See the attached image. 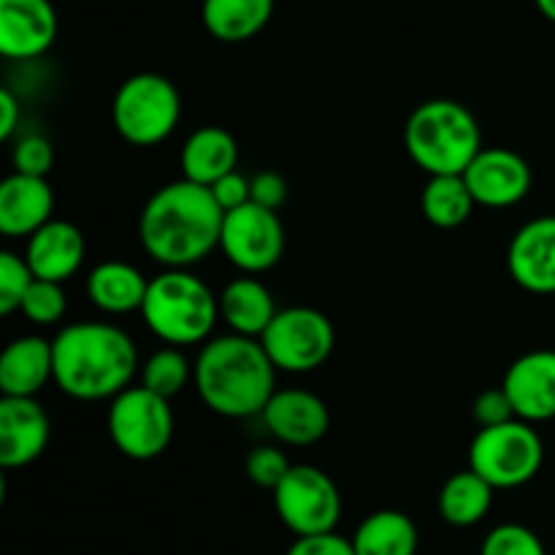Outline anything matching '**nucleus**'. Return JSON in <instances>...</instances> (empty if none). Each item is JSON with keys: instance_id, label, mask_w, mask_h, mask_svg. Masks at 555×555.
Returning a JSON list of instances; mask_svg holds the SVG:
<instances>
[{"instance_id": "nucleus-1", "label": "nucleus", "mask_w": 555, "mask_h": 555, "mask_svg": "<svg viewBox=\"0 0 555 555\" xmlns=\"http://www.w3.org/2000/svg\"><path fill=\"white\" fill-rule=\"evenodd\" d=\"M225 211L206 184L177 179L146 198L139 217L144 253L163 269H193L220 249Z\"/></svg>"}, {"instance_id": "nucleus-2", "label": "nucleus", "mask_w": 555, "mask_h": 555, "mask_svg": "<svg viewBox=\"0 0 555 555\" xmlns=\"http://www.w3.org/2000/svg\"><path fill=\"white\" fill-rule=\"evenodd\" d=\"M54 385L76 401H112L133 385V339L112 323H70L52 339Z\"/></svg>"}, {"instance_id": "nucleus-3", "label": "nucleus", "mask_w": 555, "mask_h": 555, "mask_svg": "<svg viewBox=\"0 0 555 555\" xmlns=\"http://www.w3.org/2000/svg\"><path fill=\"white\" fill-rule=\"evenodd\" d=\"M193 379L206 410L244 421L260 415L274 396L276 366L260 339L231 331L201 345Z\"/></svg>"}, {"instance_id": "nucleus-4", "label": "nucleus", "mask_w": 555, "mask_h": 555, "mask_svg": "<svg viewBox=\"0 0 555 555\" xmlns=\"http://www.w3.org/2000/svg\"><path fill=\"white\" fill-rule=\"evenodd\" d=\"M141 318L163 345H204L215 336L220 296L190 269H166L150 280Z\"/></svg>"}, {"instance_id": "nucleus-5", "label": "nucleus", "mask_w": 555, "mask_h": 555, "mask_svg": "<svg viewBox=\"0 0 555 555\" xmlns=\"http://www.w3.org/2000/svg\"><path fill=\"white\" fill-rule=\"evenodd\" d=\"M404 150L428 177L464 173L482 150L480 122L464 103L434 98L406 117Z\"/></svg>"}, {"instance_id": "nucleus-6", "label": "nucleus", "mask_w": 555, "mask_h": 555, "mask_svg": "<svg viewBox=\"0 0 555 555\" xmlns=\"http://www.w3.org/2000/svg\"><path fill=\"white\" fill-rule=\"evenodd\" d=\"M112 119L130 146L163 144L182 119V95L177 85L160 74H133L114 92Z\"/></svg>"}, {"instance_id": "nucleus-7", "label": "nucleus", "mask_w": 555, "mask_h": 555, "mask_svg": "<svg viewBox=\"0 0 555 555\" xmlns=\"http://www.w3.org/2000/svg\"><path fill=\"white\" fill-rule=\"evenodd\" d=\"M545 464V442L534 423L520 417L502 426L480 428L469 444V469L486 477L496 491H513L540 475Z\"/></svg>"}, {"instance_id": "nucleus-8", "label": "nucleus", "mask_w": 555, "mask_h": 555, "mask_svg": "<svg viewBox=\"0 0 555 555\" xmlns=\"http://www.w3.org/2000/svg\"><path fill=\"white\" fill-rule=\"evenodd\" d=\"M108 437L130 461H152L173 439L171 399L152 393L144 385H130L108 404Z\"/></svg>"}, {"instance_id": "nucleus-9", "label": "nucleus", "mask_w": 555, "mask_h": 555, "mask_svg": "<svg viewBox=\"0 0 555 555\" xmlns=\"http://www.w3.org/2000/svg\"><path fill=\"white\" fill-rule=\"evenodd\" d=\"M276 372L309 374L325 366L336 347V331L328 314L312 307L280 309L260 336Z\"/></svg>"}, {"instance_id": "nucleus-10", "label": "nucleus", "mask_w": 555, "mask_h": 555, "mask_svg": "<svg viewBox=\"0 0 555 555\" xmlns=\"http://www.w3.org/2000/svg\"><path fill=\"white\" fill-rule=\"evenodd\" d=\"M282 524L296 537L336 531L341 518V493L331 475L312 464L291 466L280 486L271 491Z\"/></svg>"}, {"instance_id": "nucleus-11", "label": "nucleus", "mask_w": 555, "mask_h": 555, "mask_svg": "<svg viewBox=\"0 0 555 555\" xmlns=\"http://www.w3.org/2000/svg\"><path fill=\"white\" fill-rule=\"evenodd\" d=\"M220 253L242 274L255 276L271 271L285 255V225H282L280 215L255 201L225 211Z\"/></svg>"}, {"instance_id": "nucleus-12", "label": "nucleus", "mask_w": 555, "mask_h": 555, "mask_svg": "<svg viewBox=\"0 0 555 555\" xmlns=\"http://www.w3.org/2000/svg\"><path fill=\"white\" fill-rule=\"evenodd\" d=\"M477 206L509 209L531 193V166L524 155L507 146H482L464 171Z\"/></svg>"}, {"instance_id": "nucleus-13", "label": "nucleus", "mask_w": 555, "mask_h": 555, "mask_svg": "<svg viewBox=\"0 0 555 555\" xmlns=\"http://www.w3.org/2000/svg\"><path fill=\"white\" fill-rule=\"evenodd\" d=\"M260 417L271 437L287 448L318 444L331 428V412L325 401L304 388L274 390Z\"/></svg>"}, {"instance_id": "nucleus-14", "label": "nucleus", "mask_w": 555, "mask_h": 555, "mask_svg": "<svg viewBox=\"0 0 555 555\" xmlns=\"http://www.w3.org/2000/svg\"><path fill=\"white\" fill-rule=\"evenodd\" d=\"M507 271L518 287L534 296L555 293V215L520 225L507 247Z\"/></svg>"}, {"instance_id": "nucleus-15", "label": "nucleus", "mask_w": 555, "mask_h": 555, "mask_svg": "<svg viewBox=\"0 0 555 555\" xmlns=\"http://www.w3.org/2000/svg\"><path fill=\"white\" fill-rule=\"evenodd\" d=\"M52 437L47 410L36 399L3 396L0 399V466L22 469L38 461Z\"/></svg>"}, {"instance_id": "nucleus-16", "label": "nucleus", "mask_w": 555, "mask_h": 555, "mask_svg": "<svg viewBox=\"0 0 555 555\" xmlns=\"http://www.w3.org/2000/svg\"><path fill=\"white\" fill-rule=\"evenodd\" d=\"M57 38L52 0H0V54L9 60H36Z\"/></svg>"}, {"instance_id": "nucleus-17", "label": "nucleus", "mask_w": 555, "mask_h": 555, "mask_svg": "<svg viewBox=\"0 0 555 555\" xmlns=\"http://www.w3.org/2000/svg\"><path fill=\"white\" fill-rule=\"evenodd\" d=\"M502 388L513 401L515 417L547 423L555 417V350H531L515 358L504 372Z\"/></svg>"}, {"instance_id": "nucleus-18", "label": "nucleus", "mask_w": 555, "mask_h": 555, "mask_svg": "<svg viewBox=\"0 0 555 555\" xmlns=\"http://www.w3.org/2000/svg\"><path fill=\"white\" fill-rule=\"evenodd\" d=\"M54 193L47 177L11 173L0 184V233L5 238H30L54 220Z\"/></svg>"}, {"instance_id": "nucleus-19", "label": "nucleus", "mask_w": 555, "mask_h": 555, "mask_svg": "<svg viewBox=\"0 0 555 555\" xmlns=\"http://www.w3.org/2000/svg\"><path fill=\"white\" fill-rule=\"evenodd\" d=\"M87 255L85 233L65 220H49L25 244V260L36 280L68 282Z\"/></svg>"}, {"instance_id": "nucleus-20", "label": "nucleus", "mask_w": 555, "mask_h": 555, "mask_svg": "<svg viewBox=\"0 0 555 555\" xmlns=\"http://www.w3.org/2000/svg\"><path fill=\"white\" fill-rule=\"evenodd\" d=\"M54 383L52 341L43 336H16L0 356V393L36 399Z\"/></svg>"}, {"instance_id": "nucleus-21", "label": "nucleus", "mask_w": 555, "mask_h": 555, "mask_svg": "<svg viewBox=\"0 0 555 555\" xmlns=\"http://www.w3.org/2000/svg\"><path fill=\"white\" fill-rule=\"evenodd\" d=\"M182 177L211 188L217 179L238 168V144L220 125H204L188 135L179 155Z\"/></svg>"}, {"instance_id": "nucleus-22", "label": "nucleus", "mask_w": 555, "mask_h": 555, "mask_svg": "<svg viewBox=\"0 0 555 555\" xmlns=\"http://www.w3.org/2000/svg\"><path fill=\"white\" fill-rule=\"evenodd\" d=\"M150 280L125 260H103L87 274V298L103 314H130L144 307Z\"/></svg>"}, {"instance_id": "nucleus-23", "label": "nucleus", "mask_w": 555, "mask_h": 555, "mask_svg": "<svg viewBox=\"0 0 555 555\" xmlns=\"http://www.w3.org/2000/svg\"><path fill=\"white\" fill-rule=\"evenodd\" d=\"M280 312L269 287L253 274L236 276L220 293V320L228 331L260 339L274 314Z\"/></svg>"}, {"instance_id": "nucleus-24", "label": "nucleus", "mask_w": 555, "mask_h": 555, "mask_svg": "<svg viewBox=\"0 0 555 555\" xmlns=\"http://www.w3.org/2000/svg\"><path fill=\"white\" fill-rule=\"evenodd\" d=\"M274 14V0H204L206 33L222 43H244L263 33Z\"/></svg>"}, {"instance_id": "nucleus-25", "label": "nucleus", "mask_w": 555, "mask_h": 555, "mask_svg": "<svg viewBox=\"0 0 555 555\" xmlns=\"http://www.w3.org/2000/svg\"><path fill=\"white\" fill-rule=\"evenodd\" d=\"M358 555H417L421 534L415 520L399 509H377L350 537Z\"/></svg>"}, {"instance_id": "nucleus-26", "label": "nucleus", "mask_w": 555, "mask_h": 555, "mask_svg": "<svg viewBox=\"0 0 555 555\" xmlns=\"http://www.w3.org/2000/svg\"><path fill=\"white\" fill-rule=\"evenodd\" d=\"M493 493L496 488L475 469L455 472L439 491V515L444 524L455 526V529H469L491 513Z\"/></svg>"}, {"instance_id": "nucleus-27", "label": "nucleus", "mask_w": 555, "mask_h": 555, "mask_svg": "<svg viewBox=\"0 0 555 555\" xmlns=\"http://www.w3.org/2000/svg\"><path fill=\"white\" fill-rule=\"evenodd\" d=\"M477 201L466 184L464 173H437L428 177L421 195V211L434 228H461L475 211Z\"/></svg>"}, {"instance_id": "nucleus-28", "label": "nucleus", "mask_w": 555, "mask_h": 555, "mask_svg": "<svg viewBox=\"0 0 555 555\" xmlns=\"http://www.w3.org/2000/svg\"><path fill=\"white\" fill-rule=\"evenodd\" d=\"M139 374L144 388L163 396V399H173V396L182 393L190 385V379L195 377V366L190 363V358L184 356V347L163 345L160 350H155L144 363H141Z\"/></svg>"}, {"instance_id": "nucleus-29", "label": "nucleus", "mask_w": 555, "mask_h": 555, "mask_svg": "<svg viewBox=\"0 0 555 555\" xmlns=\"http://www.w3.org/2000/svg\"><path fill=\"white\" fill-rule=\"evenodd\" d=\"M20 312L30 320L33 325H57L60 320L68 312V298H65L63 282H49V280H33L30 291L22 298Z\"/></svg>"}, {"instance_id": "nucleus-30", "label": "nucleus", "mask_w": 555, "mask_h": 555, "mask_svg": "<svg viewBox=\"0 0 555 555\" xmlns=\"http://www.w3.org/2000/svg\"><path fill=\"white\" fill-rule=\"evenodd\" d=\"M36 274L27 266L25 255H16L11 249L0 253V314L20 312L22 298L30 291Z\"/></svg>"}, {"instance_id": "nucleus-31", "label": "nucleus", "mask_w": 555, "mask_h": 555, "mask_svg": "<svg viewBox=\"0 0 555 555\" xmlns=\"http://www.w3.org/2000/svg\"><path fill=\"white\" fill-rule=\"evenodd\" d=\"M480 555H547V551L529 526L502 524L488 531Z\"/></svg>"}, {"instance_id": "nucleus-32", "label": "nucleus", "mask_w": 555, "mask_h": 555, "mask_svg": "<svg viewBox=\"0 0 555 555\" xmlns=\"http://www.w3.org/2000/svg\"><path fill=\"white\" fill-rule=\"evenodd\" d=\"M291 466L293 464L287 461V455L282 453L276 444H258V448L247 455L244 469H247V477L253 486L266 488V491H274V488L282 482V477L291 472Z\"/></svg>"}, {"instance_id": "nucleus-33", "label": "nucleus", "mask_w": 555, "mask_h": 555, "mask_svg": "<svg viewBox=\"0 0 555 555\" xmlns=\"http://www.w3.org/2000/svg\"><path fill=\"white\" fill-rule=\"evenodd\" d=\"M11 166L16 173H30V177H47L54 166V146L47 135L27 133L11 150Z\"/></svg>"}, {"instance_id": "nucleus-34", "label": "nucleus", "mask_w": 555, "mask_h": 555, "mask_svg": "<svg viewBox=\"0 0 555 555\" xmlns=\"http://www.w3.org/2000/svg\"><path fill=\"white\" fill-rule=\"evenodd\" d=\"M513 401H509L507 390H504L502 385H499V388L482 390V393L472 401V421L480 428L502 426V423L513 421Z\"/></svg>"}, {"instance_id": "nucleus-35", "label": "nucleus", "mask_w": 555, "mask_h": 555, "mask_svg": "<svg viewBox=\"0 0 555 555\" xmlns=\"http://www.w3.org/2000/svg\"><path fill=\"white\" fill-rule=\"evenodd\" d=\"M285 555H358L352 547V540L336 534V531H325V534H309L296 537Z\"/></svg>"}, {"instance_id": "nucleus-36", "label": "nucleus", "mask_w": 555, "mask_h": 555, "mask_svg": "<svg viewBox=\"0 0 555 555\" xmlns=\"http://www.w3.org/2000/svg\"><path fill=\"white\" fill-rule=\"evenodd\" d=\"M209 190H211V195H215L217 204H220L222 211H233V209H238V206H244L253 201V179H247L244 173H238V168L236 171L225 173L222 179H217Z\"/></svg>"}, {"instance_id": "nucleus-37", "label": "nucleus", "mask_w": 555, "mask_h": 555, "mask_svg": "<svg viewBox=\"0 0 555 555\" xmlns=\"http://www.w3.org/2000/svg\"><path fill=\"white\" fill-rule=\"evenodd\" d=\"M253 201L266 209L280 211L287 201V182L276 171H260L253 177Z\"/></svg>"}, {"instance_id": "nucleus-38", "label": "nucleus", "mask_w": 555, "mask_h": 555, "mask_svg": "<svg viewBox=\"0 0 555 555\" xmlns=\"http://www.w3.org/2000/svg\"><path fill=\"white\" fill-rule=\"evenodd\" d=\"M20 119H22V106H20V98L3 87L0 90V139L9 141L11 135L16 133L20 128Z\"/></svg>"}, {"instance_id": "nucleus-39", "label": "nucleus", "mask_w": 555, "mask_h": 555, "mask_svg": "<svg viewBox=\"0 0 555 555\" xmlns=\"http://www.w3.org/2000/svg\"><path fill=\"white\" fill-rule=\"evenodd\" d=\"M534 5L547 22H553V25H555V0H534Z\"/></svg>"}]
</instances>
